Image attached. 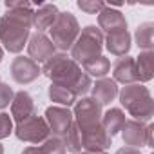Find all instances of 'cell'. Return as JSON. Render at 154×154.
Wrapping results in <instances>:
<instances>
[{"mask_svg":"<svg viewBox=\"0 0 154 154\" xmlns=\"http://www.w3.org/2000/svg\"><path fill=\"white\" fill-rule=\"evenodd\" d=\"M40 71L44 76H47L51 80V84H58L62 87H67L76 98L85 96L91 91V85H93L91 76H87L78 63L63 53L53 54L44 63V67Z\"/></svg>","mask_w":154,"mask_h":154,"instance_id":"obj_1","label":"cell"},{"mask_svg":"<svg viewBox=\"0 0 154 154\" xmlns=\"http://www.w3.org/2000/svg\"><path fill=\"white\" fill-rule=\"evenodd\" d=\"M13 132V120L8 112H0V140L9 138Z\"/></svg>","mask_w":154,"mask_h":154,"instance_id":"obj_27","label":"cell"},{"mask_svg":"<svg viewBox=\"0 0 154 154\" xmlns=\"http://www.w3.org/2000/svg\"><path fill=\"white\" fill-rule=\"evenodd\" d=\"M8 9H17V8H31V2L27 0H6Z\"/></svg>","mask_w":154,"mask_h":154,"instance_id":"obj_29","label":"cell"},{"mask_svg":"<svg viewBox=\"0 0 154 154\" xmlns=\"http://www.w3.org/2000/svg\"><path fill=\"white\" fill-rule=\"evenodd\" d=\"M2 58H4V51H2V47H0V62H2Z\"/></svg>","mask_w":154,"mask_h":154,"instance_id":"obj_34","label":"cell"},{"mask_svg":"<svg viewBox=\"0 0 154 154\" xmlns=\"http://www.w3.org/2000/svg\"><path fill=\"white\" fill-rule=\"evenodd\" d=\"M35 114V100L27 91H18L13 96L11 102V120H15L17 123L24 122L26 118Z\"/></svg>","mask_w":154,"mask_h":154,"instance_id":"obj_12","label":"cell"},{"mask_svg":"<svg viewBox=\"0 0 154 154\" xmlns=\"http://www.w3.org/2000/svg\"><path fill=\"white\" fill-rule=\"evenodd\" d=\"M152 131H154V125L149 123L145 129V147H152Z\"/></svg>","mask_w":154,"mask_h":154,"instance_id":"obj_30","label":"cell"},{"mask_svg":"<svg viewBox=\"0 0 154 154\" xmlns=\"http://www.w3.org/2000/svg\"><path fill=\"white\" fill-rule=\"evenodd\" d=\"M42 149L45 150V154H65V145H63V140L58 138V136H49L44 143H42Z\"/></svg>","mask_w":154,"mask_h":154,"instance_id":"obj_25","label":"cell"},{"mask_svg":"<svg viewBox=\"0 0 154 154\" xmlns=\"http://www.w3.org/2000/svg\"><path fill=\"white\" fill-rule=\"evenodd\" d=\"M91 93H93L91 98H94L103 107V105H109L118 96V84L112 78H107V76L105 78H98L91 85Z\"/></svg>","mask_w":154,"mask_h":154,"instance_id":"obj_15","label":"cell"},{"mask_svg":"<svg viewBox=\"0 0 154 154\" xmlns=\"http://www.w3.org/2000/svg\"><path fill=\"white\" fill-rule=\"evenodd\" d=\"M103 49V33L96 26H87L80 29L74 45L71 47V58L76 63H85L102 54Z\"/></svg>","mask_w":154,"mask_h":154,"instance_id":"obj_4","label":"cell"},{"mask_svg":"<svg viewBox=\"0 0 154 154\" xmlns=\"http://www.w3.org/2000/svg\"><path fill=\"white\" fill-rule=\"evenodd\" d=\"M44 120L47 122L51 134L53 136H58V138H63L67 134V131L71 129L72 122H74L71 109L69 107H60V105L47 107Z\"/></svg>","mask_w":154,"mask_h":154,"instance_id":"obj_8","label":"cell"},{"mask_svg":"<svg viewBox=\"0 0 154 154\" xmlns=\"http://www.w3.org/2000/svg\"><path fill=\"white\" fill-rule=\"evenodd\" d=\"M103 44L105 49L114 54V56H127V53L131 51V35L129 31H114V33H107V36H103Z\"/></svg>","mask_w":154,"mask_h":154,"instance_id":"obj_17","label":"cell"},{"mask_svg":"<svg viewBox=\"0 0 154 154\" xmlns=\"http://www.w3.org/2000/svg\"><path fill=\"white\" fill-rule=\"evenodd\" d=\"M13 96H15L13 89H11L8 84H2V82H0V109L9 107V103L13 102Z\"/></svg>","mask_w":154,"mask_h":154,"instance_id":"obj_28","label":"cell"},{"mask_svg":"<svg viewBox=\"0 0 154 154\" xmlns=\"http://www.w3.org/2000/svg\"><path fill=\"white\" fill-rule=\"evenodd\" d=\"M49 38L53 42V45L60 51H67L74 45L76 38L80 35V24L76 20V17L71 11H63L58 13L54 24L49 29Z\"/></svg>","mask_w":154,"mask_h":154,"instance_id":"obj_5","label":"cell"},{"mask_svg":"<svg viewBox=\"0 0 154 154\" xmlns=\"http://www.w3.org/2000/svg\"><path fill=\"white\" fill-rule=\"evenodd\" d=\"M112 76L114 82L123 84V85H131L138 82V74H136V62L132 56H122L116 60L114 67H112Z\"/></svg>","mask_w":154,"mask_h":154,"instance_id":"obj_13","label":"cell"},{"mask_svg":"<svg viewBox=\"0 0 154 154\" xmlns=\"http://www.w3.org/2000/svg\"><path fill=\"white\" fill-rule=\"evenodd\" d=\"M114 154H141V150L140 149H134V147H122Z\"/></svg>","mask_w":154,"mask_h":154,"instance_id":"obj_31","label":"cell"},{"mask_svg":"<svg viewBox=\"0 0 154 154\" xmlns=\"http://www.w3.org/2000/svg\"><path fill=\"white\" fill-rule=\"evenodd\" d=\"M145 129H147V125L141 123V122L125 120V123L120 131L122 138H123V143L127 147H134V149L145 147Z\"/></svg>","mask_w":154,"mask_h":154,"instance_id":"obj_16","label":"cell"},{"mask_svg":"<svg viewBox=\"0 0 154 154\" xmlns=\"http://www.w3.org/2000/svg\"><path fill=\"white\" fill-rule=\"evenodd\" d=\"M13 132L17 134V138L20 141H26V143H44L49 136H51V131H49V125L47 122L44 120V116H38L36 112L29 118H26L24 122L17 123V127L13 129Z\"/></svg>","mask_w":154,"mask_h":154,"instance_id":"obj_7","label":"cell"},{"mask_svg":"<svg viewBox=\"0 0 154 154\" xmlns=\"http://www.w3.org/2000/svg\"><path fill=\"white\" fill-rule=\"evenodd\" d=\"M82 143L85 152H105L111 147V136L100 125L93 131L82 132Z\"/></svg>","mask_w":154,"mask_h":154,"instance_id":"obj_14","label":"cell"},{"mask_svg":"<svg viewBox=\"0 0 154 154\" xmlns=\"http://www.w3.org/2000/svg\"><path fill=\"white\" fill-rule=\"evenodd\" d=\"M134 38H136V44L140 49L143 51H152L154 47V24L152 22H143L136 27V33H134Z\"/></svg>","mask_w":154,"mask_h":154,"instance_id":"obj_21","label":"cell"},{"mask_svg":"<svg viewBox=\"0 0 154 154\" xmlns=\"http://www.w3.org/2000/svg\"><path fill=\"white\" fill-rule=\"evenodd\" d=\"M27 53L33 62H47L53 54H56V47L45 33H35L27 40Z\"/></svg>","mask_w":154,"mask_h":154,"instance_id":"obj_10","label":"cell"},{"mask_svg":"<svg viewBox=\"0 0 154 154\" xmlns=\"http://www.w3.org/2000/svg\"><path fill=\"white\" fill-rule=\"evenodd\" d=\"M76 6H78L82 11L89 13V15H98L107 4L100 2V0H78V2H76Z\"/></svg>","mask_w":154,"mask_h":154,"instance_id":"obj_26","label":"cell"},{"mask_svg":"<svg viewBox=\"0 0 154 154\" xmlns=\"http://www.w3.org/2000/svg\"><path fill=\"white\" fill-rule=\"evenodd\" d=\"M72 118L80 132L93 131L102 125V105L94 98H80L74 103Z\"/></svg>","mask_w":154,"mask_h":154,"instance_id":"obj_6","label":"cell"},{"mask_svg":"<svg viewBox=\"0 0 154 154\" xmlns=\"http://www.w3.org/2000/svg\"><path fill=\"white\" fill-rule=\"evenodd\" d=\"M82 67H84V72H85L87 76L105 78V74L111 71V62H109V58H105L103 54H100V56H96V58H93V60L82 63Z\"/></svg>","mask_w":154,"mask_h":154,"instance_id":"obj_22","label":"cell"},{"mask_svg":"<svg viewBox=\"0 0 154 154\" xmlns=\"http://www.w3.org/2000/svg\"><path fill=\"white\" fill-rule=\"evenodd\" d=\"M22 154H45V150L42 149V145L40 147H27L22 150Z\"/></svg>","mask_w":154,"mask_h":154,"instance_id":"obj_32","label":"cell"},{"mask_svg":"<svg viewBox=\"0 0 154 154\" xmlns=\"http://www.w3.org/2000/svg\"><path fill=\"white\" fill-rule=\"evenodd\" d=\"M47 94H49V100L54 103H60V107H71L76 103V96L67 87H62L58 84H51Z\"/></svg>","mask_w":154,"mask_h":154,"instance_id":"obj_23","label":"cell"},{"mask_svg":"<svg viewBox=\"0 0 154 154\" xmlns=\"http://www.w3.org/2000/svg\"><path fill=\"white\" fill-rule=\"evenodd\" d=\"M120 103L129 111V114L141 123H147L154 116V102L149 89L143 84H131L118 91Z\"/></svg>","mask_w":154,"mask_h":154,"instance_id":"obj_3","label":"cell"},{"mask_svg":"<svg viewBox=\"0 0 154 154\" xmlns=\"http://www.w3.org/2000/svg\"><path fill=\"white\" fill-rule=\"evenodd\" d=\"M136 62V74L141 84H147L154 78V51H141Z\"/></svg>","mask_w":154,"mask_h":154,"instance_id":"obj_19","label":"cell"},{"mask_svg":"<svg viewBox=\"0 0 154 154\" xmlns=\"http://www.w3.org/2000/svg\"><path fill=\"white\" fill-rule=\"evenodd\" d=\"M0 154H4V147H2V143H0Z\"/></svg>","mask_w":154,"mask_h":154,"instance_id":"obj_35","label":"cell"},{"mask_svg":"<svg viewBox=\"0 0 154 154\" xmlns=\"http://www.w3.org/2000/svg\"><path fill=\"white\" fill-rule=\"evenodd\" d=\"M123 123H125V112L118 107H111L105 114H102V127L111 138L122 131Z\"/></svg>","mask_w":154,"mask_h":154,"instance_id":"obj_20","label":"cell"},{"mask_svg":"<svg viewBox=\"0 0 154 154\" xmlns=\"http://www.w3.org/2000/svg\"><path fill=\"white\" fill-rule=\"evenodd\" d=\"M33 15V8H17L8 9L0 18V42L9 53H20L27 45Z\"/></svg>","mask_w":154,"mask_h":154,"instance_id":"obj_2","label":"cell"},{"mask_svg":"<svg viewBox=\"0 0 154 154\" xmlns=\"http://www.w3.org/2000/svg\"><path fill=\"white\" fill-rule=\"evenodd\" d=\"M98 29L103 33H114V31H125L127 29V20L122 15V11L112 9L111 6H105L98 13Z\"/></svg>","mask_w":154,"mask_h":154,"instance_id":"obj_11","label":"cell"},{"mask_svg":"<svg viewBox=\"0 0 154 154\" xmlns=\"http://www.w3.org/2000/svg\"><path fill=\"white\" fill-rule=\"evenodd\" d=\"M80 154H107V152H85V150H82Z\"/></svg>","mask_w":154,"mask_h":154,"instance_id":"obj_33","label":"cell"},{"mask_svg":"<svg viewBox=\"0 0 154 154\" xmlns=\"http://www.w3.org/2000/svg\"><path fill=\"white\" fill-rule=\"evenodd\" d=\"M40 74H42V71H40L38 63L27 56H17L11 62V76L20 85H27V84L35 82Z\"/></svg>","mask_w":154,"mask_h":154,"instance_id":"obj_9","label":"cell"},{"mask_svg":"<svg viewBox=\"0 0 154 154\" xmlns=\"http://www.w3.org/2000/svg\"><path fill=\"white\" fill-rule=\"evenodd\" d=\"M58 8L54 4H42L38 6V9L35 11L33 15V27L38 29L36 33H44V31H49L51 26L54 24L56 17H58Z\"/></svg>","mask_w":154,"mask_h":154,"instance_id":"obj_18","label":"cell"},{"mask_svg":"<svg viewBox=\"0 0 154 154\" xmlns=\"http://www.w3.org/2000/svg\"><path fill=\"white\" fill-rule=\"evenodd\" d=\"M63 145L65 150H69L71 154H80L84 150V143H82V132L80 129L76 127V123L72 122L71 129L67 131V134L63 136Z\"/></svg>","mask_w":154,"mask_h":154,"instance_id":"obj_24","label":"cell"}]
</instances>
